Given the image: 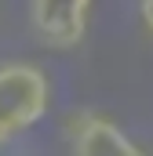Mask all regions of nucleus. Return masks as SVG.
Returning a JSON list of instances; mask_svg holds the SVG:
<instances>
[{"label":"nucleus","mask_w":153,"mask_h":156,"mask_svg":"<svg viewBox=\"0 0 153 156\" xmlns=\"http://www.w3.org/2000/svg\"><path fill=\"white\" fill-rule=\"evenodd\" d=\"M51 105V83L29 62L0 66V149L44 120Z\"/></svg>","instance_id":"f257e3e1"},{"label":"nucleus","mask_w":153,"mask_h":156,"mask_svg":"<svg viewBox=\"0 0 153 156\" xmlns=\"http://www.w3.org/2000/svg\"><path fill=\"white\" fill-rule=\"evenodd\" d=\"M91 0H29V22L40 44L47 47H76L88 33Z\"/></svg>","instance_id":"f03ea898"},{"label":"nucleus","mask_w":153,"mask_h":156,"mask_svg":"<svg viewBox=\"0 0 153 156\" xmlns=\"http://www.w3.org/2000/svg\"><path fill=\"white\" fill-rule=\"evenodd\" d=\"M69 145L80 156H139L142 153L113 120L99 116V113H80L69 123Z\"/></svg>","instance_id":"7ed1b4c3"},{"label":"nucleus","mask_w":153,"mask_h":156,"mask_svg":"<svg viewBox=\"0 0 153 156\" xmlns=\"http://www.w3.org/2000/svg\"><path fill=\"white\" fill-rule=\"evenodd\" d=\"M139 18H142L146 33L153 37V0H139Z\"/></svg>","instance_id":"20e7f679"}]
</instances>
